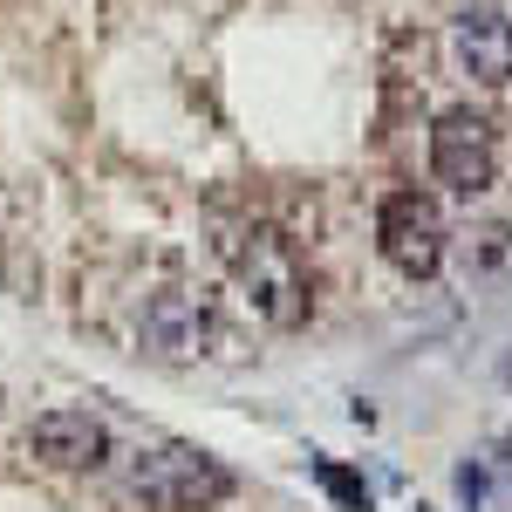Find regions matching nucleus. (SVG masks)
I'll list each match as a JSON object with an SVG mask.
<instances>
[{"instance_id":"nucleus-6","label":"nucleus","mask_w":512,"mask_h":512,"mask_svg":"<svg viewBox=\"0 0 512 512\" xmlns=\"http://www.w3.org/2000/svg\"><path fill=\"white\" fill-rule=\"evenodd\" d=\"M144 335H151V349H158V355H171V362L212 355V342H219L212 315L198 308L192 294H158V301L144 308Z\"/></svg>"},{"instance_id":"nucleus-7","label":"nucleus","mask_w":512,"mask_h":512,"mask_svg":"<svg viewBox=\"0 0 512 512\" xmlns=\"http://www.w3.org/2000/svg\"><path fill=\"white\" fill-rule=\"evenodd\" d=\"M451 48H458V62H465L478 82H512V21L499 14V7H472V14H458Z\"/></svg>"},{"instance_id":"nucleus-3","label":"nucleus","mask_w":512,"mask_h":512,"mask_svg":"<svg viewBox=\"0 0 512 512\" xmlns=\"http://www.w3.org/2000/svg\"><path fill=\"white\" fill-rule=\"evenodd\" d=\"M376 239H383V260L403 267L410 280H424L444 267V219L424 192H390L383 198V219H376Z\"/></svg>"},{"instance_id":"nucleus-2","label":"nucleus","mask_w":512,"mask_h":512,"mask_svg":"<svg viewBox=\"0 0 512 512\" xmlns=\"http://www.w3.org/2000/svg\"><path fill=\"white\" fill-rule=\"evenodd\" d=\"M239 260V280H246V294H253V308L280 328H294V321L308 315V280L294 267V253H287V239L274 233H253L246 246L233 253Z\"/></svg>"},{"instance_id":"nucleus-9","label":"nucleus","mask_w":512,"mask_h":512,"mask_svg":"<svg viewBox=\"0 0 512 512\" xmlns=\"http://www.w3.org/2000/svg\"><path fill=\"white\" fill-rule=\"evenodd\" d=\"M506 390H512V355H506Z\"/></svg>"},{"instance_id":"nucleus-8","label":"nucleus","mask_w":512,"mask_h":512,"mask_svg":"<svg viewBox=\"0 0 512 512\" xmlns=\"http://www.w3.org/2000/svg\"><path fill=\"white\" fill-rule=\"evenodd\" d=\"M315 478H321V485H328V492H335V499H342V506H355V512L369 506V485H362V478H349V472H335L328 458H321V465H315Z\"/></svg>"},{"instance_id":"nucleus-5","label":"nucleus","mask_w":512,"mask_h":512,"mask_svg":"<svg viewBox=\"0 0 512 512\" xmlns=\"http://www.w3.org/2000/svg\"><path fill=\"white\" fill-rule=\"evenodd\" d=\"M28 444H35V458L62 465V472H82V465H103L110 458V431L89 410H48V417H35Z\"/></svg>"},{"instance_id":"nucleus-1","label":"nucleus","mask_w":512,"mask_h":512,"mask_svg":"<svg viewBox=\"0 0 512 512\" xmlns=\"http://www.w3.org/2000/svg\"><path fill=\"white\" fill-rule=\"evenodd\" d=\"M123 485H130L144 506L192 512V506H219V499L233 492V472H226L212 451H198V444H151V451L130 458Z\"/></svg>"},{"instance_id":"nucleus-4","label":"nucleus","mask_w":512,"mask_h":512,"mask_svg":"<svg viewBox=\"0 0 512 512\" xmlns=\"http://www.w3.org/2000/svg\"><path fill=\"white\" fill-rule=\"evenodd\" d=\"M431 171L451 185V192H485L492 185V171H499V137H492V123L472 117V110H451V117H437L431 130Z\"/></svg>"}]
</instances>
